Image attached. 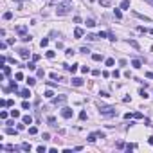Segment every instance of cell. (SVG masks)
I'll return each instance as SVG.
<instances>
[{"mask_svg": "<svg viewBox=\"0 0 153 153\" xmlns=\"http://www.w3.org/2000/svg\"><path fill=\"white\" fill-rule=\"evenodd\" d=\"M70 13V4H67V2H61V4L56 5V15L58 16H65Z\"/></svg>", "mask_w": 153, "mask_h": 153, "instance_id": "obj_1", "label": "cell"}, {"mask_svg": "<svg viewBox=\"0 0 153 153\" xmlns=\"http://www.w3.org/2000/svg\"><path fill=\"white\" fill-rule=\"evenodd\" d=\"M99 113L103 117H113V115H117V110L113 106H99Z\"/></svg>", "mask_w": 153, "mask_h": 153, "instance_id": "obj_2", "label": "cell"}, {"mask_svg": "<svg viewBox=\"0 0 153 153\" xmlns=\"http://www.w3.org/2000/svg\"><path fill=\"white\" fill-rule=\"evenodd\" d=\"M72 115H74L72 108H69V106H65V108H61V117H63V119H70Z\"/></svg>", "mask_w": 153, "mask_h": 153, "instance_id": "obj_3", "label": "cell"}, {"mask_svg": "<svg viewBox=\"0 0 153 153\" xmlns=\"http://www.w3.org/2000/svg\"><path fill=\"white\" fill-rule=\"evenodd\" d=\"M67 103V96H60V97H52V105H65Z\"/></svg>", "mask_w": 153, "mask_h": 153, "instance_id": "obj_4", "label": "cell"}, {"mask_svg": "<svg viewBox=\"0 0 153 153\" xmlns=\"http://www.w3.org/2000/svg\"><path fill=\"white\" fill-rule=\"evenodd\" d=\"M20 96L24 97V99H29L32 94H31V90H29V88H24V90H20Z\"/></svg>", "mask_w": 153, "mask_h": 153, "instance_id": "obj_5", "label": "cell"}, {"mask_svg": "<svg viewBox=\"0 0 153 153\" xmlns=\"http://www.w3.org/2000/svg\"><path fill=\"white\" fill-rule=\"evenodd\" d=\"M83 34H85V32H83V29H81V27L74 29V38H83Z\"/></svg>", "mask_w": 153, "mask_h": 153, "instance_id": "obj_6", "label": "cell"}, {"mask_svg": "<svg viewBox=\"0 0 153 153\" xmlns=\"http://www.w3.org/2000/svg\"><path fill=\"white\" fill-rule=\"evenodd\" d=\"M29 56H31V52H29L27 49H20V58L22 60H27Z\"/></svg>", "mask_w": 153, "mask_h": 153, "instance_id": "obj_7", "label": "cell"}, {"mask_svg": "<svg viewBox=\"0 0 153 153\" xmlns=\"http://www.w3.org/2000/svg\"><path fill=\"white\" fill-rule=\"evenodd\" d=\"M133 15L137 16V18H141V20H144V22H151L149 16H144V15H141V13H137V11H133Z\"/></svg>", "mask_w": 153, "mask_h": 153, "instance_id": "obj_8", "label": "cell"}, {"mask_svg": "<svg viewBox=\"0 0 153 153\" xmlns=\"http://www.w3.org/2000/svg\"><path fill=\"white\" fill-rule=\"evenodd\" d=\"M97 137H99V133H97V132L88 133V142H96V141H97Z\"/></svg>", "mask_w": 153, "mask_h": 153, "instance_id": "obj_9", "label": "cell"}, {"mask_svg": "<svg viewBox=\"0 0 153 153\" xmlns=\"http://www.w3.org/2000/svg\"><path fill=\"white\" fill-rule=\"evenodd\" d=\"M72 85L74 87H81V85H83V79H81V77H72Z\"/></svg>", "mask_w": 153, "mask_h": 153, "instance_id": "obj_10", "label": "cell"}, {"mask_svg": "<svg viewBox=\"0 0 153 153\" xmlns=\"http://www.w3.org/2000/svg\"><path fill=\"white\" fill-rule=\"evenodd\" d=\"M22 122H25V124H32V117L31 115H24V117H22Z\"/></svg>", "mask_w": 153, "mask_h": 153, "instance_id": "obj_11", "label": "cell"}, {"mask_svg": "<svg viewBox=\"0 0 153 153\" xmlns=\"http://www.w3.org/2000/svg\"><path fill=\"white\" fill-rule=\"evenodd\" d=\"M113 15H115L117 20H121V18H122V11H121V7H119V9H113Z\"/></svg>", "mask_w": 153, "mask_h": 153, "instance_id": "obj_12", "label": "cell"}, {"mask_svg": "<svg viewBox=\"0 0 153 153\" xmlns=\"http://www.w3.org/2000/svg\"><path fill=\"white\" fill-rule=\"evenodd\" d=\"M16 132H18V128H11V126H7V128H5V133H9V135H16Z\"/></svg>", "mask_w": 153, "mask_h": 153, "instance_id": "obj_13", "label": "cell"}, {"mask_svg": "<svg viewBox=\"0 0 153 153\" xmlns=\"http://www.w3.org/2000/svg\"><path fill=\"white\" fill-rule=\"evenodd\" d=\"M105 65L106 67H113V65H115V60H113V58H108V60L105 61Z\"/></svg>", "mask_w": 153, "mask_h": 153, "instance_id": "obj_14", "label": "cell"}, {"mask_svg": "<svg viewBox=\"0 0 153 153\" xmlns=\"http://www.w3.org/2000/svg\"><path fill=\"white\" fill-rule=\"evenodd\" d=\"M20 149H24V151H31V144H29V142H24V144L20 146Z\"/></svg>", "mask_w": 153, "mask_h": 153, "instance_id": "obj_15", "label": "cell"}, {"mask_svg": "<svg viewBox=\"0 0 153 153\" xmlns=\"http://www.w3.org/2000/svg\"><path fill=\"white\" fill-rule=\"evenodd\" d=\"M99 4L103 7H108V5H112V0H99Z\"/></svg>", "mask_w": 153, "mask_h": 153, "instance_id": "obj_16", "label": "cell"}, {"mask_svg": "<svg viewBox=\"0 0 153 153\" xmlns=\"http://www.w3.org/2000/svg\"><path fill=\"white\" fill-rule=\"evenodd\" d=\"M45 56H47L49 60H54V56H56V52H54V51H47V52H45Z\"/></svg>", "mask_w": 153, "mask_h": 153, "instance_id": "obj_17", "label": "cell"}, {"mask_svg": "<svg viewBox=\"0 0 153 153\" xmlns=\"http://www.w3.org/2000/svg\"><path fill=\"white\" fill-rule=\"evenodd\" d=\"M132 65H133V67H135V69H141V67H142L141 60H133V61H132Z\"/></svg>", "mask_w": 153, "mask_h": 153, "instance_id": "obj_18", "label": "cell"}, {"mask_svg": "<svg viewBox=\"0 0 153 153\" xmlns=\"http://www.w3.org/2000/svg\"><path fill=\"white\" fill-rule=\"evenodd\" d=\"M43 96L47 97V99H52V97H54V92H52V90H45V94H43Z\"/></svg>", "mask_w": 153, "mask_h": 153, "instance_id": "obj_19", "label": "cell"}, {"mask_svg": "<svg viewBox=\"0 0 153 153\" xmlns=\"http://www.w3.org/2000/svg\"><path fill=\"white\" fill-rule=\"evenodd\" d=\"M2 70H4V76H9V74H11V69H9L7 65H2Z\"/></svg>", "mask_w": 153, "mask_h": 153, "instance_id": "obj_20", "label": "cell"}, {"mask_svg": "<svg viewBox=\"0 0 153 153\" xmlns=\"http://www.w3.org/2000/svg\"><path fill=\"white\" fill-rule=\"evenodd\" d=\"M130 7V0H122L121 2V9H128Z\"/></svg>", "mask_w": 153, "mask_h": 153, "instance_id": "obj_21", "label": "cell"}, {"mask_svg": "<svg viewBox=\"0 0 153 153\" xmlns=\"http://www.w3.org/2000/svg\"><path fill=\"white\" fill-rule=\"evenodd\" d=\"M85 24H87V27H94V25H96V20H92V18H88V20L85 22Z\"/></svg>", "mask_w": 153, "mask_h": 153, "instance_id": "obj_22", "label": "cell"}, {"mask_svg": "<svg viewBox=\"0 0 153 153\" xmlns=\"http://www.w3.org/2000/svg\"><path fill=\"white\" fill-rule=\"evenodd\" d=\"M11 117L13 119H18V117H20V112H18V110H11Z\"/></svg>", "mask_w": 153, "mask_h": 153, "instance_id": "obj_23", "label": "cell"}, {"mask_svg": "<svg viewBox=\"0 0 153 153\" xmlns=\"http://www.w3.org/2000/svg\"><path fill=\"white\" fill-rule=\"evenodd\" d=\"M11 18H13V13L11 11H5L4 13V20H11Z\"/></svg>", "mask_w": 153, "mask_h": 153, "instance_id": "obj_24", "label": "cell"}, {"mask_svg": "<svg viewBox=\"0 0 153 153\" xmlns=\"http://www.w3.org/2000/svg\"><path fill=\"white\" fill-rule=\"evenodd\" d=\"M31 40H32L31 34H22V41H31Z\"/></svg>", "mask_w": 153, "mask_h": 153, "instance_id": "obj_25", "label": "cell"}, {"mask_svg": "<svg viewBox=\"0 0 153 153\" xmlns=\"http://www.w3.org/2000/svg\"><path fill=\"white\" fill-rule=\"evenodd\" d=\"M92 60H94V61H103V54H94Z\"/></svg>", "mask_w": 153, "mask_h": 153, "instance_id": "obj_26", "label": "cell"}, {"mask_svg": "<svg viewBox=\"0 0 153 153\" xmlns=\"http://www.w3.org/2000/svg\"><path fill=\"white\" fill-rule=\"evenodd\" d=\"M115 148H117V149H122V148H126V144H124V142H122V141H117Z\"/></svg>", "mask_w": 153, "mask_h": 153, "instance_id": "obj_27", "label": "cell"}, {"mask_svg": "<svg viewBox=\"0 0 153 153\" xmlns=\"http://www.w3.org/2000/svg\"><path fill=\"white\" fill-rule=\"evenodd\" d=\"M128 45H132L133 49H139V43H137L135 40H128Z\"/></svg>", "mask_w": 153, "mask_h": 153, "instance_id": "obj_28", "label": "cell"}, {"mask_svg": "<svg viewBox=\"0 0 153 153\" xmlns=\"http://www.w3.org/2000/svg\"><path fill=\"white\" fill-rule=\"evenodd\" d=\"M47 122H49L51 126H54V124H56V117H52V115H51V117L47 119Z\"/></svg>", "mask_w": 153, "mask_h": 153, "instance_id": "obj_29", "label": "cell"}, {"mask_svg": "<svg viewBox=\"0 0 153 153\" xmlns=\"http://www.w3.org/2000/svg\"><path fill=\"white\" fill-rule=\"evenodd\" d=\"M99 36H96V34H87V40H90V41H96Z\"/></svg>", "mask_w": 153, "mask_h": 153, "instance_id": "obj_30", "label": "cell"}, {"mask_svg": "<svg viewBox=\"0 0 153 153\" xmlns=\"http://www.w3.org/2000/svg\"><path fill=\"white\" fill-rule=\"evenodd\" d=\"M40 45H41V49H43V47H47V45H49V38H43V40L40 41Z\"/></svg>", "mask_w": 153, "mask_h": 153, "instance_id": "obj_31", "label": "cell"}, {"mask_svg": "<svg viewBox=\"0 0 153 153\" xmlns=\"http://www.w3.org/2000/svg\"><path fill=\"white\" fill-rule=\"evenodd\" d=\"M139 94H141V97H142V99H148V92H146L144 88H141V92H139Z\"/></svg>", "mask_w": 153, "mask_h": 153, "instance_id": "obj_32", "label": "cell"}, {"mask_svg": "<svg viewBox=\"0 0 153 153\" xmlns=\"http://www.w3.org/2000/svg\"><path fill=\"white\" fill-rule=\"evenodd\" d=\"M15 79H16V81H22V79H24V74H22V72H16Z\"/></svg>", "mask_w": 153, "mask_h": 153, "instance_id": "obj_33", "label": "cell"}, {"mask_svg": "<svg viewBox=\"0 0 153 153\" xmlns=\"http://www.w3.org/2000/svg\"><path fill=\"white\" fill-rule=\"evenodd\" d=\"M34 83H36V79H34V77H27V85H29V87H32Z\"/></svg>", "mask_w": 153, "mask_h": 153, "instance_id": "obj_34", "label": "cell"}, {"mask_svg": "<svg viewBox=\"0 0 153 153\" xmlns=\"http://www.w3.org/2000/svg\"><path fill=\"white\" fill-rule=\"evenodd\" d=\"M135 148H137V144H126V151H132Z\"/></svg>", "mask_w": 153, "mask_h": 153, "instance_id": "obj_35", "label": "cell"}, {"mask_svg": "<svg viewBox=\"0 0 153 153\" xmlns=\"http://www.w3.org/2000/svg\"><path fill=\"white\" fill-rule=\"evenodd\" d=\"M16 31L20 32V34H25V25H20V27H16Z\"/></svg>", "mask_w": 153, "mask_h": 153, "instance_id": "obj_36", "label": "cell"}, {"mask_svg": "<svg viewBox=\"0 0 153 153\" xmlns=\"http://www.w3.org/2000/svg\"><path fill=\"white\" fill-rule=\"evenodd\" d=\"M36 151H38V153H45V151H47V148H45V146H38Z\"/></svg>", "mask_w": 153, "mask_h": 153, "instance_id": "obj_37", "label": "cell"}, {"mask_svg": "<svg viewBox=\"0 0 153 153\" xmlns=\"http://www.w3.org/2000/svg\"><path fill=\"white\" fill-rule=\"evenodd\" d=\"M7 115H11V113H7V112H0V119H4V121L7 119Z\"/></svg>", "mask_w": 153, "mask_h": 153, "instance_id": "obj_38", "label": "cell"}, {"mask_svg": "<svg viewBox=\"0 0 153 153\" xmlns=\"http://www.w3.org/2000/svg\"><path fill=\"white\" fill-rule=\"evenodd\" d=\"M27 69H29V70H34V69H36V65H34V61H31V63H27Z\"/></svg>", "mask_w": 153, "mask_h": 153, "instance_id": "obj_39", "label": "cell"}, {"mask_svg": "<svg viewBox=\"0 0 153 153\" xmlns=\"http://www.w3.org/2000/svg\"><path fill=\"white\" fill-rule=\"evenodd\" d=\"M36 132H38V128H36V126H31V128H29V133H31V135H34Z\"/></svg>", "mask_w": 153, "mask_h": 153, "instance_id": "obj_40", "label": "cell"}, {"mask_svg": "<svg viewBox=\"0 0 153 153\" xmlns=\"http://www.w3.org/2000/svg\"><path fill=\"white\" fill-rule=\"evenodd\" d=\"M22 108H24V110H29V108H31V105H29L27 101H24V103H22Z\"/></svg>", "mask_w": 153, "mask_h": 153, "instance_id": "obj_41", "label": "cell"}, {"mask_svg": "<svg viewBox=\"0 0 153 153\" xmlns=\"http://www.w3.org/2000/svg\"><path fill=\"white\" fill-rule=\"evenodd\" d=\"M108 40H112V41H115V40H117L115 34H113V32H110V31H108Z\"/></svg>", "mask_w": 153, "mask_h": 153, "instance_id": "obj_42", "label": "cell"}, {"mask_svg": "<svg viewBox=\"0 0 153 153\" xmlns=\"http://www.w3.org/2000/svg\"><path fill=\"white\" fill-rule=\"evenodd\" d=\"M133 119H142V113L141 112H135V113H133Z\"/></svg>", "mask_w": 153, "mask_h": 153, "instance_id": "obj_43", "label": "cell"}, {"mask_svg": "<svg viewBox=\"0 0 153 153\" xmlns=\"http://www.w3.org/2000/svg\"><path fill=\"white\" fill-rule=\"evenodd\" d=\"M97 36H99V38H106V36H108V32H105V31H101L99 34H97Z\"/></svg>", "mask_w": 153, "mask_h": 153, "instance_id": "obj_44", "label": "cell"}, {"mask_svg": "<svg viewBox=\"0 0 153 153\" xmlns=\"http://www.w3.org/2000/svg\"><path fill=\"white\" fill-rule=\"evenodd\" d=\"M81 72H83V74H88L90 69H88V67H81Z\"/></svg>", "mask_w": 153, "mask_h": 153, "instance_id": "obj_45", "label": "cell"}, {"mask_svg": "<svg viewBox=\"0 0 153 153\" xmlns=\"http://www.w3.org/2000/svg\"><path fill=\"white\" fill-rule=\"evenodd\" d=\"M79 119H81V121H85V119H87V112H81L79 113Z\"/></svg>", "mask_w": 153, "mask_h": 153, "instance_id": "obj_46", "label": "cell"}, {"mask_svg": "<svg viewBox=\"0 0 153 153\" xmlns=\"http://www.w3.org/2000/svg\"><path fill=\"white\" fill-rule=\"evenodd\" d=\"M65 54H67V56H72L74 51H72V49H67V51H65Z\"/></svg>", "mask_w": 153, "mask_h": 153, "instance_id": "obj_47", "label": "cell"}, {"mask_svg": "<svg viewBox=\"0 0 153 153\" xmlns=\"http://www.w3.org/2000/svg\"><path fill=\"white\" fill-rule=\"evenodd\" d=\"M0 106H2V108H5V106H7V101L2 99V101H0Z\"/></svg>", "mask_w": 153, "mask_h": 153, "instance_id": "obj_48", "label": "cell"}, {"mask_svg": "<svg viewBox=\"0 0 153 153\" xmlns=\"http://www.w3.org/2000/svg\"><path fill=\"white\" fill-rule=\"evenodd\" d=\"M81 52H83V54H88L90 51H88V47H81Z\"/></svg>", "mask_w": 153, "mask_h": 153, "instance_id": "obj_49", "label": "cell"}, {"mask_svg": "<svg viewBox=\"0 0 153 153\" xmlns=\"http://www.w3.org/2000/svg\"><path fill=\"white\" fill-rule=\"evenodd\" d=\"M112 76H113V77H119V76H121V72H119V70H113Z\"/></svg>", "mask_w": 153, "mask_h": 153, "instance_id": "obj_50", "label": "cell"}, {"mask_svg": "<svg viewBox=\"0 0 153 153\" xmlns=\"http://www.w3.org/2000/svg\"><path fill=\"white\" fill-rule=\"evenodd\" d=\"M51 79H60V76H58L56 72H52V74H51Z\"/></svg>", "mask_w": 153, "mask_h": 153, "instance_id": "obj_51", "label": "cell"}, {"mask_svg": "<svg viewBox=\"0 0 153 153\" xmlns=\"http://www.w3.org/2000/svg\"><path fill=\"white\" fill-rule=\"evenodd\" d=\"M119 65H121V67H126V65H128V61H126V60H121V61H119Z\"/></svg>", "mask_w": 153, "mask_h": 153, "instance_id": "obj_52", "label": "cell"}, {"mask_svg": "<svg viewBox=\"0 0 153 153\" xmlns=\"http://www.w3.org/2000/svg\"><path fill=\"white\" fill-rule=\"evenodd\" d=\"M74 24H81V18H79V16H74Z\"/></svg>", "mask_w": 153, "mask_h": 153, "instance_id": "obj_53", "label": "cell"}, {"mask_svg": "<svg viewBox=\"0 0 153 153\" xmlns=\"http://www.w3.org/2000/svg\"><path fill=\"white\" fill-rule=\"evenodd\" d=\"M5 47H7V41H2V45H0V49H2V51H5Z\"/></svg>", "mask_w": 153, "mask_h": 153, "instance_id": "obj_54", "label": "cell"}, {"mask_svg": "<svg viewBox=\"0 0 153 153\" xmlns=\"http://www.w3.org/2000/svg\"><path fill=\"white\" fill-rule=\"evenodd\" d=\"M40 60V54H32V61H38Z\"/></svg>", "mask_w": 153, "mask_h": 153, "instance_id": "obj_55", "label": "cell"}, {"mask_svg": "<svg viewBox=\"0 0 153 153\" xmlns=\"http://www.w3.org/2000/svg\"><path fill=\"white\" fill-rule=\"evenodd\" d=\"M41 139H43V141H49V139H51V135H49V133H43V137H41Z\"/></svg>", "mask_w": 153, "mask_h": 153, "instance_id": "obj_56", "label": "cell"}, {"mask_svg": "<svg viewBox=\"0 0 153 153\" xmlns=\"http://www.w3.org/2000/svg\"><path fill=\"white\" fill-rule=\"evenodd\" d=\"M43 76H45V72H43V70L40 69V70H38V77H43Z\"/></svg>", "mask_w": 153, "mask_h": 153, "instance_id": "obj_57", "label": "cell"}, {"mask_svg": "<svg viewBox=\"0 0 153 153\" xmlns=\"http://www.w3.org/2000/svg\"><path fill=\"white\" fill-rule=\"evenodd\" d=\"M148 32H149V34H153V29H149V31H148Z\"/></svg>", "mask_w": 153, "mask_h": 153, "instance_id": "obj_58", "label": "cell"}, {"mask_svg": "<svg viewBox=\"0 0 153 153\" xmlns=\"http://www.w3.org/2000/svg\"><path fill=\"white\" fill-rule=\"evenodd\" d=\"M149 4H153V0H149Z\"/></svg>", "mask_w": 153, "mask_h": 153, "instance_id": "obj_59", "label": "cell"}]
</instances>
